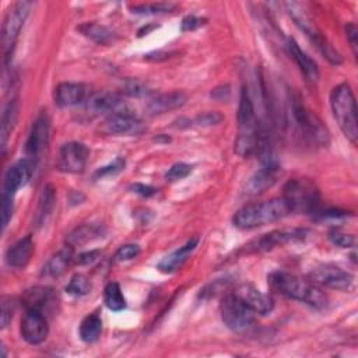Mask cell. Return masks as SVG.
Wrapping results in <instances>:
<instances>
[{
    "mask_svg": "<svg viewBox=\"0 0 358 358\" xmlns=\"http://www.w3.org/2000/svg\"><path fill=\"white\" fill-rule=\"evenodd\" d=\"M222 119H224V116L218 112H204V113L199 115L196 120L200 126H213V124H218Z\"/></svg>",
    "mask_w": 358,
    "mask_h": 358,
    "instance_id": "42",
    "label": "cell"
},
{
    "mask_svg": "<svg viewBox=\"0 0 358 358\" xmlns=\"http://www.w3.org/2000/svg\"><path fill=\"white\" fill-rule=\"evenodd\" d=\"M122 103V95L119 92H112V91H103L92 95L88 98L85 103V110L90 115H102L106 112H115L117 106Z\"/></svg>",
    "mask_w": 358,
    "mask_h": 358,
    "instance_id": "24",
    "label": "cell"
},
{
    "mask_svg": "<svg viewBox=\"0 0 358 358\" xmlns=\"http://www.w3.org/2000/svg\"><path fill=\"white\" fill-rule=\"evenodd\" d=\"M192 172V166L189 164L185 162H178L175 165H172L168 172L165 173V179L168 182H178L183 178H186L189 173Z\"/></svg>",
    "mask_w": 358,
    "mask_h": 358,
    "instance_id": "36",
    "label": "cell"
},
{
    "mask_svg": "<svg viewBox=\"0 0 358 358\" xmlns=\"http://www.w3.org/2000/svg\"><path fill=\"white\" fill-rule=\"evenodd\" d=\"M101 333H102V319L99 315L91 313L81 320L78 327V334L84 343L96 341Z\"/></svg>",
    "mask_w": 358,
    "mask_h": 358,
    "instance_id": "30",
    "label": "cell"
},
{
    "mask_svg": "<svg viewBox=\"0 0 358 358\" xmlns=\"http://www.w3.org/2000/svg\"><path fill=\"white\" fill-rule=\"evenodd\" d=\"M309 278L315 284L341 289V291H347L354 285L352 274L333 264H324L313 268L309 273Z\"/></svg>",
    "mask_w": 358,
    "mask_h": 358,
    "instance_id": "11",
    "label": "cell"
},
{
    "mask_svg": "<svg viewBox=\"0 0 358 358\" xmlns=\"http://www.w3.org/2000/svg\"><path fill=\"white\" fill-rule=\"evenodd\" d=\"M14 206H13V197L3 194V203H1V227L3 231L7 228L11 217H13Z\"/></svg>",
    "mask_w": 358,
    "mask_h": 358,
    "instance_id": "39",
    "label": "cell"
},
{
    "mask_svg": "<svg viewBox=\"0 0 358 358\" xmlns=\"http://www.w3.org/2000/svg\"><path fill=\"white\" fill-rule=\"evenodd\" d=\"M284 199L291 206L292 211H315L319 200L317 190L306 180H289L285 187Z\"/></svg>",
    "mask_w": 358,
    "mask_h": 358,
    "instance_id": "9",
    "label": "cell"
},
{
    "mask_svg": "<svg viewBox=\"0 0 358 358\" xmlns=\"http://www.w3.org/2000/svg\"><path fill=\"white\" fill-rule=\"evenodd\" d=\"M291 213L292 210L288 201L284 197H275L266 201L249 203L241 207L235 213L232 222L239 229H253L282 220Z\"/></svg>",
    "mask_w": 358,
    "mask_h": 358,
    "instance_id": "3",
    "label": "cell"
},
{
    "mask_svg": "<svg viewBox=\"0 0 358 358\" xmlns=\"http://www.w3.org/2000/svg\"><path fill=\"white\" fill-rule=\"evenodd\" d=\"M20 331L22 338L28 344L36 345L43 343L49 333V326H48L45 313L36 309H27V312L21 319Z\"/></svg>",
    "mask_w": 358,
    "mask_h": 358,
    "instance_id": "14",
    "label": "cell"
},
{
    "mask_svg": "<svg viewBox=\"0 0 358 358\" xmlns=\"http://www.w3.org/2000/svg\"><path fill=\"white\" fill-rule=\"evenodd\" d=\"M49 141V117L46 113H42L36 117L32 124L31 133L25 143V155L34 162L45 151Z\"/></svg>",
    "mask_w": 358,
    "mask_h": 358,
    "instance_id": "17",
    "label": "cell"
},
{
    "mask_svg": "<svg viewBox=\"0 0 358 358\" xmlns=\"http://www.w3.org/2000/svg\"><path fill=\"white\" fill-rule=\"evenodd\" d=\"M186 99H187V95L183 91H171V92L159 94L154 96L148 102L147 109L152 115H159V113H165L183 106L186 103Z\"/></svg>",
    "mask_w": 358,
    "mask_h": 358,
    "instance_id": "25",
    "label": "cell"
},
{
    "mask_svg": "<svg viewBox=\"0 0 358 358\" xmlns=\"http://www.w3.org/2000/svg\"><path fill=\"white\" fill-rule=\"evenodd\" d=\"M105 232V228L101 224H84L73 229L67 238L66 242L69 246H83L88 242H92L98 238H101Z\"/></svg>",
    "mask_w": 358,
    "mask_h": 358,
    "instance_id": "27",
    "label": "cell"
},
{
    "mask_svg": "<svg viewBox=\"0 0 358 358\" xmlns=\"http://www.w3.org/2000/svg\"><path fill=\"white\" fill-rule=\"evenodd\" d=\"M85 85L80 83H62L56 87L55 102L60 108H71L85 99Z\"/></svg>",
    "mask_w": 358,
    "mask_h": 358,
    "instance_id": "23",
    "label": "cell"
},
{
    "mask_svg": "<svg viewBox=\"0 0 358 358\" xmlns=\"http://www.w3.org/2000/svg\"><path fill=\"white\" fill-rule=\"evenodd\" d=\"M55 201H56V192L55 187L52 185H48L43 187L41 197H39V204H38V210H36V217H35V222L38 225H42L46 222V220L49 218V215L53 211L55 207Z\"/></svg>",
    "mask_w": 358,
    "mask_h": 358,
    "instance_id": "31",
    "label": "cell"
},
{
    "mask_svg": "<svg viewBox=\"0 0 358 358\" xmlns=\"http://www.w3.org/2000/svg\"><path fill=\"white\" fill-rule=\"evenodd\" d=\"M90 150L85 144L70 141L63 144L59 154V169L69 173H81L88 162Z\"/></svg>",
    "mask_w": 358,
    "mask_h": 358,
    "instance_id": "13",
    "label": "cell"
},
{
    "mask_svg": "<svg viewBox=\"0 0 358 358\" xmlns=\"http://www.w3.org/2000/svg\"><path fill=\"white\" fill-rule=\"evenodd\" d=\"M197 245H199V236L189 239L183 246H180L179 249L173 250L172 253H169L164 259H161L159 263L157 264V268L166 274L176 271L178 268H180L183 266V263L187 260V257L196 249Z\"/></svg>",
    "mask_w": 358,
    "mask_h": 358,
    "instance_id": "21",
    "label": "cell"
},
{
    "mask_svg": "<svg viewBox=\"0 0 358 358\" xmlns=\"http://www.w3.org/2000/svg\"><path fill=\"white\" fill-rule=\"evenodd\" d=\"M140 255V246L136 243H127L120 246L116 253H115V259L119 262H126V260H131L134 257H137Z\"/></svg>",
    "mask_w": 358,
    "mask_h": 358,
    "instance_id": "38",
    "label": "cell"
},
{
    "mask_svg": "<svg viewBox=\"0 0 358 358\" xmlns=\"http://www.w3.org/2000/svg\"><path fill=\"white\" fill-rule=\"evenodd\" d=\"M73 260V248L66 245L63 249H60L56 255H53L42 267V275L49 278L60 277L67 267L70 266Z\"/></svg>",
    "mask_w": 358,
    "mask_h": 358,
    "instance_id": "26",
    "label": "cell"
},
{
    "mask_svg": "<svg viewBox=\"0 0 358 358\" xmlns=\"http://www.w3.org/2000/svg\"><path fill=\"white\" fill-rule=\"evenodd\" d=\"M127 94H130V95H136V96H138V95H144L147 91H145V88L140 84V83H137V81H130L127 85H126V90H124Z\"/></svg>",
    "mask_w": 358,
    "mask_h": 358,
    "instance_id": "46",
    "label": "cell"
},
{
    "mask_svg": "<svg viewBox=\"0 0 358 358\" xmlns=\"http://www.w3.org/2000/svg\"><path fill=\"white\" fill-rule=\"evenodd\" d=\"M14 302L11 298L3 296L1 299V329L7 327L8 323L13 319V313H14Z\"/></svg>",
    "mask_w": 358,
    "mask_h": 358,
    "instance_id": "40",
    "label": "cell"
},
{
    "mask_svg": "<svg viewBox=\"0 0 358 358\" xmlns=\"http://www.w3.org/2000/svg\"><path fill=\"white\" fill-rule=\"evenodd\" d=\"M78 31L84 36L90 38L91 41H94L95 43H99V45H110L116 39V35L113 31H110L105 25H101L96 22H85L78 27Z\"/></svg>",
    "mask_w": 358,
    "mask_h": 358,
    "instance_id": "28",
    "label": "cell"
},
{
    "mask_svg": "<svg viewBox=\"0 0 358 358\" xmlns=\"http://www.w3.org/2000/svg\"><path fill=\"white\" fill-rule=\"evenodd\" d=\"M123 168H124V159L117 157L110 164L98 168L94 173V179H103V178H108V176H115L120 171H123Z\"/></svg>",
    "mask_w": 358,
    "mask_h": 358,
    "instance_id": "35",
    "label": "cell"
},
{
    "mask_svg": "<svg viewBox=\"0 0 358 358\" xmlns=\"http://www.w3.org/2000/svg\"><path fill=\"white\" fill-rule=\"evenodd\" d=\"M309 234L308 229L305 228H281V229H274L253 242L248 245V252H266L271 250L274 248L291 243V242H298L303 241L306 235Z\"/></svg>",
    "mask_w": 358,
    "mask_h": 358,
    "instance_id": "10",
    "label": "cell"
},
{
    "mask_svg": "<svg viewBox=\"0 0 358 358\" xmlns=\"http://www.w3.org/2000/svg\"><path fill=\"white\" fill-rule=\"evenodd\" d=\"M288 15L292 18L295 25L309 38V41L315 45L317 52L331 64H341L343 57L341 55L333 48V45L327 41V38L319 31V28L315 25L306 10L302 4L295 1H288L284 4Z\"/></svg>",
    "mask_w": 358,
    "mask_h": 358,
    "instance_id": "5",
    "label": "cell"
},
{
    "mask_svg": "<svg viewBox=\"0 0 358 358\" xmlns=\"http://www.w3.org/2000/svg\"><path fill=\"white\" fill-rule=\"evenodd\" d=\"M99 256V250H90V252H84L81 255H78L76 257V263L77 264H81V266H87V264H91L94 263Z\"/></svg>",
    "mask_w": 358,
    "mask_h": 358,
    "instance_id": "44",
    "label": "cell"
},
{
    "mask_svg": "<svg viewBox=\"0 0 358 358\" xmlns=\"http://www.w3.org/2000/svg\"><path fill=\"white\" fill-rule=\"evenodd\" d=\"M287 50L289 56L294 59L305 78L310 83H316L319 78V69L316 62L305 52L301 49V46L296 43L294 38H288L287 41Z\"/></svg>",
    "mask_w": 358,
    "mask_h": 358,
    "instance_id": "19",
    "label": "cell"
},
{
    "mask_svg": "<svg viewBox=\"0 0 358 358\" xmlns=\"http://www.w3.org/2000/svg\"><path fill=\"white\" fill-rule=\"evenodd\" d=\"M238 126L239 134L234 143L235 152L242 157L248 158L253 154H257L259 143H260V130L262 124L256 115L255 103L252 101L250 92L248 87L241 88L239 96V108H238Z\"/></svg>",
    "mask_w": 358,
    "mask_h": 358,
    "instance_id": "2",
    "label": "cell"
},
{
    "mask_svg": "<svg viewBox=\"0 0 358 358\" xmlns=\"http://www.w3.org/2000/svg\"><path fill=\"white\" fill-rule=\"evenodd\" d=\"M17 116H18V102L17 99H11L4 110H3V115H1V129H0V144H1V148L4 150L6 148V144H7V140L15 126V122H17Z\"/></svg>",
    "mask_w": 358,
    "mask_h": 358,
    "instance_id": "29",
    "label": "cell"
},
{
    "mask_svg": "<svg viewBox=\"0 0 358 358\" xmlns=\"http://www.w3.org/2000/svg\"><path fill=\"white\" fill-rule=\"evenodd\" d=\"M329 238L334 245H337L340 248H354L355 246V236L352 234H347L340 229L330 231Z\"/></svg>",
    "mask_w": 358,
    "mask_h": 358,
    "instance_id": "37",
    "label": "cell"
},
{
    "mask_svg": "<svg viewBox=\"0 0 358 358\" xmlns=\"http://www.w3.org/2000/svg\"><path fill=\"white\" fill-rule=\"evenodd\" d=\"M267 282L275 292L296 299L316 309L327 306L326 294L312 281L287 271H273L267 275Z\"/></svg>",
    "mask_w": 358,
    "mask_h": 358,
    "instance_id": "1",
    "label": "cell"
},
{
    "mask_svg": "<svg viewBox=\"0 0 358 358\" xmlns=\"http://www.w3.org/2000/svg\"><path fill=\"white\" fill-rule=\"evenodd\" d=\"M91 281L88 280L87 275L84 274H74L69 284L66 285V291L67 294L70 295H74V296H83V295H87L90 291H91Z\"/></svg>",
    "mask_w": 358,
    "mask_h": 358,
    "instance_id": "33",
    "label": "cell"
},
{
    "mask_svg": "<svg viewBox=\"0 0 358 358\" xmlns=\"http://www.w3.org/2000/svg\"><path fill=\"white\" fill-rule=\"evenodd\" d=\"M289 106L292 117L306 140L316 145H327L330 140L329 130L323 122L313 113L303 102L301 95L294 94L289 96Z\"/></svg>",
    "mask_w": 358,
    "mask_h": 358,
    "instance_id": "6",
    "label": "cell"
},
{
    "mask_svg": "<svg viewBox=\"0 0 358 358\" xmlns=\"http://www.w3.org/2000/svg\"><path fill=\"white\" fill-rule=\"evenodd\" d=\"M34 253V241L29 235L18 239L6 250V263L14 268H24Z\"/></svg>",
    "mask_w": 358,
    "mask_h": 358,
    "instance_id": "20",
    "label": "cell"
},
{
    "mask_svg": "<svg viewBox=\"0 0 358 358\" xmlns=\"http://www.w3.org/2000/svg\"><path fill=\"white\" fill-rule=\"evenodd\" d=\"M253 313L267 315L274 308V301L268 294L262 292L252 284H242L234 292Z\"/></svg>",
    "mask_w": 358,
    "mask_h": 358,
    "instance_id": "18",
    "label": "cell"
},
{
    "mask_svg": "<svg viewBox=\"0 0 358 358\" xmlns=\"http://www.w3.org/2000/svg\"><path fill=\"white\" fill-rule=\"evenodd\" d=\"M345 35H347V39L352 49V53L357 56L358 55V29L354 22H348L345 25Z\"/></svg>",
    "mask_w": 358,
    "mask_h": 358,
    "instance_id": "43",
    "label": "cell"
},
{
    "mask_svg": "<svg viewBox=\"0 0 358 358\" xmlns=\"http://www.w3.org/2000/svg\"><path fill=\"white\" fill-rule=\"evenodd\" d=\"M99 129L109 136H129L140 133L143 123L136 115L127 110H115L101 123Z\"/></svg>",
    "mask_w": 358,
    "mask_h": 358,
    "instance_id": "12",
    "label": "cell"
},
{
    "mask_svg": "<svg viewBox=\"0 0 358 358\" xmlns=\"http://www.w3.org/2000/svg\"><path fill=\"white\" fill-rule=\"evenodd\" d=\"M280 175L278 164L273 161L263 162V165L248 179L243 187V193L246 196H259L270 189Z\"/></svg>",
    "mask_w": 358,
    "mask_h": 358,
    "instance_id": "15",
    "label": "cell"
},
{
    "mask_svg": "<svg viewBox=\"0 0 358 358\" xmlns=\"http://www.w3.org/2000/svg\"><path fill=\"white\" fill-rule=\"evenodd\" d=\"M103 302L113 312H119L126 308V298H124L122 288L117 282H109L105 287Z\"/></svg>",
    "mask_w": 358,
    "mask_h": 358,
    "instance_id": "32",
    "label": "cell"
},
{
    "mask_svg": "<svg viewBox=\"0 0 358 358\" xmlns=\"http://www.w3.org/2000/svg\"><path fill=\"white\" fill-rule=\"evenodd\" d=\"M173 3L158 1V3H148V4H136L131 7V11L136 14H159V13H169L175 10Z\"/></svg>",
    "mask_w": 358,
    "mask_h": 358,
    "instance_id": "34",
    "label": "cell"
},
{
    "mask_svg": "<svg viewBox=\"0 0 358 358\" xmlns=\"http://www.w3.org/2000/svg\"><path fill=\"white\" fill-rule=\"evenodd\" d=\"M27 309H36L42 313L49 312L57 302V296L53 289L45 287H35L28 289L22 299Z\"/></svg>",
    "mask_w": 358,
    "mask_h": 358,
    "instance_id": "22",
    "label": "cell"
},
{
    "mask_svg": "<svg viewBox=\"0 0 358 358\" xmlns=\"http://www.w3.org/2000/svg\"><path fill=\"white\" fill-rule=\"evenodd\" d=\"M204 24H206V18H200V17H196V15H186V17L182 20L180 29H182L183 32L194 31V29L203 27Z\"/></svg>",
    "mask_w": 358,
    "mask_h": 358,
    "instance_id": "41",
    "label": "cell"
},
{
    "mask_svg": "<svg viewBox=\"0 0 358 358\" xmlns=\"http://www.w3.org/2000/svg\"><path fill=\"white\" fill-rule=\"evenodd\" d=\"M330 105L333 116L344 133V136L357 144L358 140V124H357V105L351 87L347 83L338 84L331 90Z\"/></svg>",
    "mask_w": 358,
    "mask_h": 358,
    "instance_id": "4",
    "label": "cell"
},
{
    "mask_svg": "<svg viewBox=\"0 0 358 358\" xmlns=\"http://www.w3.org/2000/svg\"><path fill=\"white\" fill-rule=\"evenodd\" d=\"M131 192L140 194V196H144V197H150L152 196L157 190L152 187V186H148V185H143V183H134L130 186Z\"/></svg>",
    "mask_w": 358,
    "mask_h": 358,
    "instance_id": "45",
    "label": "cell"
},
{
    "mask_svg": "<svg viewBox=\"0 0 358 358\" xmlns=\"http://www.w3.org/2000/svg\"><path fill=\"white\" fill-rule=\"evenodd\" d=\"M34 166L35 162L29 158L20 159L14 165H11L4 175L3 194L14 197V194L29 182L34 173Z\"/></svg>",
    "mask_w": 358,
    "mask_h": 358,
    "instance_id": "16",
    "label": "cell"
},
{
    "mask_svg": "<svg viewBox=\"0 0 358 358\" xmlns=\"http://www.w3.org/2000/svg\"><path fill=\"white\" fill-rule=\"evenodd\" d=\"M221 320L234 331H243L255 322V313L235 295H225L220 303Z\"/></svg>",
    "mask_w": 358,
    "mask_h": 358,
    "instance_id": "7",
    "label": "cell"
},
{
    "mask_svg": "<svg viewBox=\"0 0 358 358\" xmlns=\"http://www.w3.org/2000/svg\"><path fill=\"white\" fill-rule=\"evenodd\" d=\"M31 1H18L8 10L1 29V42L6 55H8L13 50L17 38L21 32V28L24 27V22L31 11Z\"/></svg>",
    "mask_w": 358,
    "mask_h": 358,
    "instance_id": "8",
    "label": "cell"
}]
</instances>
